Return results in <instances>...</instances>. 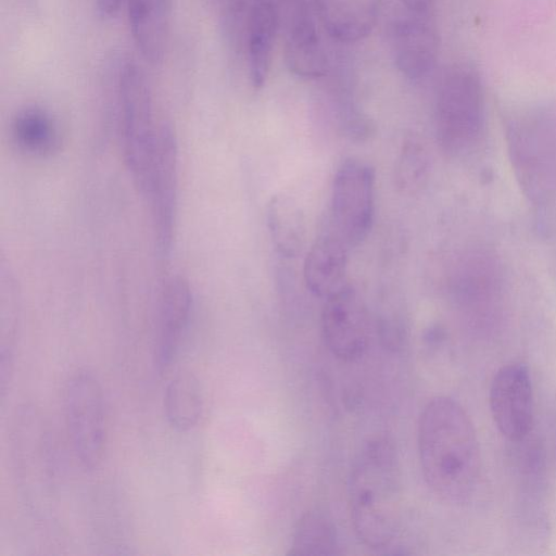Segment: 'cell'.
Masks as SVG:
<instances>
[{
	"instance_id": "277c9868",
	"label": "cell",
	"mask_w": 556,
	"mask_h": 556,
	"mask_svg": "<svg viewBox=\"0 0 556 556\" xmlns=\"http://www.w3.org/2000/svg\"><path fill=\"white\" fill-rule=\"evenodd\" d=\"M484 114V93L478 72L454 65L443 75L437 92L435 127L440 144L458 152L479 132Z\"/></svg>"
},
{
	"instance_id": "30bf717a",
	"label": "cell",
	"mask_w": 556,
	"mask_h": 556,
	"mask_svg": "<svg viewBox=\"0 0 556 556\" xmlns=\"http://www.w3.org/2000/svg\"><path fill=\"white\" fill-rule=\"evenodd\" d=\"M490 408L500 432L510 441L522 440L533 425V391L523 364L503 366L490 389Z\"/></svg>"
},
{
	"instance_id": "e0dca14e",
	"label": "cell",
	"mask_w": 556,
	"mask_h": 556,
	"mask_svg": "<svg viewBox=\"0 0 556 556\" xmlns=\"http://www.w3.org/2000/svg\"><path fill=\"white\" fill-rule=\"evenodd\" d=\"M318 18L328 35L344 43L359 41L374 29L380 0H314Z\"/></svg>"
},
{
	"instance_id": "7a4b0ae2",
	"label": "cell",
	"mask_w": 556,
	"mask_h": 556,
	"mask_svg": "<svg viewBox=\"0 0 556 556\" xmlns=\"http://www.w3.org/2000/svg\"><path fill=\"white\" fill-rule=\"evenodd\" d=\"M351 521L358 540L382 548L395 538L402 517V479L393 442L369 440L357 454L348 484Z\"/></svg>"
},
{
	"instance_id": "d6986e66",
	"label": "cell",
	"mask_w": 556,
	"mask_h": 556,
	"mask_svg": "<svg viewBox=\"0 0 556 556\" xmlns=\"http://www.w3.org/2000/svg\"><path fill=\"white\" fill-rule=\"evenodd\" d=\"M203 412V392L198 378L190 371L176 374L164 393V413L168 425L185 432L194 428Z\"/></svg>"
},
{
	"instance_id": "2e32d148",
	"label": "cell",
	"mask_w": 556,
	"mask_h": 556,
	"mask_svg": "<svg viewBox=\"0 0 556 556\" xmlns=\"http://www.w3.org/2000/svg\"><path fill=\"white\" fill-rule=\"evenodd\" d=\"M279 25L276 0H252L245 26L249 77L254 88L264 86Z\"/></svg>"
},
{
	"instance_id": "8992f818",
	"label": "cell",
	"mask_w": 556,
	"mask_h": 556,
	"mask_svg": "<svg viewBox=\"0 0 556 556\" xmlns=\"http://www.w3.org/2000/svg\"><path fill=\"white\" fill-rule=\"evenodd\" d=\"M375 181V169L361 160L346 159L336 172L328 226L350 248L359 245L371 230Z\"/></svg>"
},
{
	"instance_id": "52a82bcc",
	"label": "cell",
	"mask_w": 556,
	"mask_h": 556,
	"mask_svg": "<svg viewBox=\"0 0 556 556\" xmlns=\"http://www.w3.org/2000/svg\"><path fill=\"white\" fill-rule=\"evenodd\" d=\"M320 325L325 345L342 362H354L365 353L370 334L366 305L350 285L325 299Z\"/></svg>"
},
{
	"instance_id": "4fadbf2b",
	"label": "cell",
	"mask_w": 556,
	"mask_h": 556,
	"mask_svg": "<svg viewBox=\"0 0 556 556\" xmlns=\"http://www.w3.org/2000/svg\"><path fill=\"white\" fill-rule=\"evenodd\" d=\"M38 416L24 409L16 418L14 454L18 478L24 481L27 495H48L49 454L48 439Z\"/></svg>"
},
{
	"instance_id": "9a60e30c",
	"label": "cell",
	"mask_w": 556,
	"mask_h": 556,
	"mask_svg": "<svg viewBox=\"0 0 556 556\" xmlns=\"http://www.w3.org/2000/svg\"><path fill=\"white\" fill-rule=\"evenodd\" d=\"M349 244L328 225L316 238L304 261V281L316 296L327 299L344 285Z\"/></svg>"
},
{
	"instance_id": "603a6c76",
	"label": "cell",
	"mask_w": 556,
	"mask_h": 556,
	"mask_svg": "<svg viewBox=\"0 0 556 556\" xmlns=\"http://www.w3.org/2000/svg\"><path fill=\"white\" fill-rule=\"evenodd\" d=\"M224 27L231 31L236 28L245 11L248 0H213Z\"/></svg>"
},
{
	"instance_id": "8fae6325",
	"label": "cell",
	"mask_w": 556,
	"mask_h": 556,
	"mask_svg": "<svg viewBox=\"0 0 556 556\" xmlns=\"http://www.w3.org/2000/svg\"><path fill=\"white\" fill-rule=\"evenodd\" d=\"M391 25V48L399 71L409 79L426 77L439 55V35L429 12H412Z\"/></svg>"
},
{
	"instance_id": "6da1fadb",
	"label": "cell",
	"mask_w": 556,
	"mask_h": 556,
	"mask_svg": "<svg viewBox=\"0 0 556 556\" xmlns=\"http://www.w3.org/2000/svg\"><path fill=\"white\" fill-rule=\"evenodd\" d=\"M418 453L427 485L442 501L462 504L478 483L481 457L475 427L459 403L437 396L418 422Z\"/></svg>"
},
{
	"instance_id": "5bb4252c",
	"label": "cell",
	"mask_w": 556,
	"mask_h": 556,
	"mask_svg": "<svg viewBox=\"0 0 556 556\" xmlns=\"http://www.w3.org/2000/svg\"><path fill=\"white\" fill-rule=\"evenodd\" d=\"M191 304L189 285L180 277L168 280L162 292L154 346V364L160 374L168 369L178 352Z\"/></svg>"
},
{
	"instance_id": "7402d4cb",
	"label": "cell",
	"mask_w": 556,
	"mask_h": 556,
	"mask_svg": "<svg viewBox=\"0 0 556 556\" xmlns=\"http://www.w3.org/2000/svg\"><path fill=\"white\" fill-rule=\"evenodd\" d=\"M429 157L424 144L416 138L404 141L395 165L394 180L406 194L416 193L427 179Z\"/></svg>"
},
{
	"instance_id": "ba28073f",
	"label": "cell",
	"mask_w": 556,
	"mask_h": 556,
	"mask_svg": "<svg viewBox=\"0 0 556 556\" xmlns=\"http://www.w3.org/2000/svg\"><path fill=\"white\" fill-rule=\"evenodd\" d=\"M152 207L159 253H170L177 203V144L170 126L157 128L156 144L144 192Z\"/></svg>"
},
{
	"instance_id": "5b68a950",
	"label": "cell",
	"mask_w": 556,
	"mask_h": 556,
	"mask_svg": "<svg viewBox=\"0 0 556 556\" xmlns=\"http://www.w3.org/2000/svg\"><path fill=\"white\" fill-rule=\"evenodd\" d=\"M64 410L77 460L87 471L97 469L105 453L106 419L102 388L92 372L80 369L70 377Z\"/></svg>"
},
{
	"instance_id": "ac0fdd59",
	"label": "cell",
	"mask_w": 556,
	"mask_h": 556,
	"mask_svg": "<svg viewBox=\"0 0 556 556\" xmlns=\"http://www.w3.org/2000/svg\"><path fill=\"white\" fill-rule=\"evenodd\" d=\"M267 227L278 253L296 257L306 239L305 216L294 199L286 194L273 195L267 204Z\"/></svg>"
},
{
	"instance_id": "44dd1931",
	"label": "cell",
	"mask_w": 556,
	"mask_h": 556,
	"mask_svg": "<svg viewBox=\"0 0 556 556\" xmlns=\"http://www.w3.org/2000/svg\"><path fill=\"white\" fill-rule=\"evenodd\" d=\"M338 536L332 519L321 510H309L298 521L293 532L291 555H334Z\"/></svg>"
},
{
	"instance_id": "ffe728a7",
	"label": "cell",
	"mask_w": 556,
	"mask_h": 556,
	"mask_svg": "<svg viewBox=\"0 0 556 556\" xmlns=\"http://www.w3.org/2000/svg\"><path fill=\"white\" fill-rule=\"evenodd\" d=\"M12 134L18 147L31 154H50L59 144L54 119L46 110L35 105L26 106L15 114Z\"/></svg>"
},
{
	"instance_id": "3957f363",
	"label": "cell",
	"mask_w": 556,
	"mask_h": 556,
	"mask_svg": "<svg viewBox=\"0 0 556 556\" xmlns=\"http://www.w3.org/2000/svg\"><path fill=\"white\" fill-rule=\"evenodd\" d=\"M122 127L126 162L137 186L144 193L154 155L157 128L153 101L143 67L129 56L109 62Z\"/></svg>"
},
{
	"instance_id": "d4e9b609",
	"label": "cell",
	"mask_w": 556,
	"mask_h": 556,
	"mask_svg": "<svg viewBox=\"0 0 556 556\" xmlns=\"http://www.w3.org/2000/svg\"><path fill=\"white\" fill-rule=\"evenodd\" d=\"M408 11L429 12L434 0H397Z\"/></svg>"
},
{
	"instance_id": "7c38bea8",
	"label": "cell",
	"mask_w": 556,
	"mask_h": 556,
	"mask_svg": "<svg viewBox=\"0 0 556 556\" xmlns=\"http://www.w3.org/2000/svg\"><path fill=\"white\" fill-rule=\"evenodd\" d=\"M124 11L140 59L150 66L161 65L172 37L173 0H126Z\"/></svg>"
},
{
	"instance_id": "9c48e42d",
	"label": "cell",
	"mask_w": 556,
	"mask_h": 556,
	"mask_svg": "<svg viewBox=\"0 0 556 556\" xmlns=\"http://www.w3.org/2000/svg\"><path fill=\"white\" fill-rule=\"evenodd\" d=\"M288 68L307 79L325 75L327 60L307 0H276Z\"/></svg>"
},
{
	"instance_id": "cb8c5ba5",
	"label": "cell",
	"mask_w": 556,
	"mask_h": 556,
	"mask_svg": "<svg viewBox=\"0 0 556 556\" xmlns=\"http://www.w3.org/2000/svg\"><path fill=\"white\" fill-rule=\"evenodd\" d=\"M98 17L103 22H112L125 10L126 0H92Z\"/></svg>"
}]
</instances>
